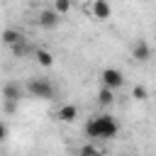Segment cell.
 Masks as SVG:
<instances>
[{"label": "cell", "instance_id": "obj_1", "mask_svg": "<svg viewBox=\"0 0 156 156\" xmlns=\"http://www.w3.org/2000/svg\"><path fill=\"white\" fill-rule=\"evenodd\" d=\"M117 132H119V124L110 115H98L85 122V134L90 139H112L117 136Z\"/></svg>", "mask_w": 156, "mask_h": 156}, {"label": "cell", "instance_id": "obj_2", "mask_svg": "<svg viewBox=\"0 0 156 156\" xmlns=\"http://www.w3.org/2000/svg\"><path fill=\"white\" fill-rule=\"evenodd\" d=\"M27 90H29L34 98H39V100H51L54 93H56L54 83H49L46 78H32V80L27 83Z\"/></svg>", "mask_w": 156, "mask_h": 156}, {"label": "cell", "instance_id": "obj_3", "mask_svg": "<svg viewBox=\"0 0 156 156\" xmlns=\"http://www.w3.org/2000/svg\"><path fill=\"white\" fill-rule=\"evenodd\" d=\"M100 80H102V85H105V88L117 90V88H122L124 76H122V71H117V68H105V71H102V76H100Z\"/></svg>", "mask_w": 156, "mask_h": 156}, {"label": "cell", "instance_id": "obj_4", "mask_svg": "<svg viewBox=\"0 0 156 156\" xmlns=\"http://www.w3.org/2000/svg\"><path fill=\"white\" fill-rule=\"evenodd\" d=\"M58 22H61V15H58L56 10H41L39 17H37V24H39L41 29H56Z\"/></svg>", "mask_w": 156, "mask_h": 156}, {"label": "cell", "instance_id": "obj_5", "mask_svg": "<svg viewBox=\"0 0 156 156\" xmlns=\"http://www.w3.org/2000/svg\"><path fill=\"white\" fill-rule=\"evenodd\" d=\"M22 93H24V88H22L17 80H7V83L2 85V100L20 102V100H22Z\"/></svg>", "mask_w": 156, "mask_h": 156}, {"label": "cell", "instance_id": "obj_6", "mask_svg": "<svg viewBox=\"0 0 156 156\" xmlns=\"http://www.w3.org/2000/svg\"><path fill=\"white\" fill-rule=\"evenodd\" d=\"M56 119H58V122H66V124L76 122V119H78V107H76V105H61L58 112H56Z\"/></svg>", "mask_w": 156, "mask_h": 156}, {"label": "cell", "instance_id": "obj_7", "mask_svg": "<svg viewBox=\"0 0 156 156\" xmlns=\"http://www.w3.org/2000/svg\"><path fill=\"white\" fill-rule=\"evenodd\" d=\"M93 15H95V20H100V22L110 20V15H112L110 2H107V0H95V2H93Z\"/></svg>", "mask_w": 156, "mask_h": 156}, {"label": "cell", "instance_id": "obj_8", "mask_svg": "<svg viewBox=\"0 0 156 156\" xmlns=\"http://www.w3.org/2000/svg\"><path fill=\"white\" fill-rule=\"evenodd\" d=\"M132 56H134L139 63H146V61H149V56H151L149 44H146V41H136V44H134V49H132Z\"/></svg>", "mask_w": 156, "mask_h": 156}, {"label": "cell", "instance_id": "obj_9", "mask_svg": "<svg viewBox=\"0 0 156 156\" xmlns=\"http://www.w3.org/2000/svg\"><path fill=\"white\" fill-rule=\"evenodd\" d=\"M0 39H2V44H7L10 49H12L15 44H20V41H24V37H22V32H20V29H12V27H10V29H5Z\"/></svg>", "mask_w": 156, "mask_h": 156}, {"label": "cell", "instance_id": "obj_10", "mask_svg": "<svg viewBox=\"0 0 156 156\" xmlns=\"http://www.w3.org/2000/svg\"><path fill=\"white\" fill-rule=\"evenodd\" d=\"M98 102H100V105H105V107H107V105H112V102H115V90H110V88H105V85H102V88L98 90Z\"/></svg>", "mask_w": 156, "mask_h": 156}, {"label": "cell", "instance_id": "obj_11", "mask_svg": "<svg viewBox=\"0 0 156 156\" xmlns=\"http://www.w3.org/2000/svg\"><path fill=\"white\" fill-rule=\"evenodd\" d=\"M37 61H39L41 66H46V68H49V66L54 63V54H51V51H46V49H37Z\"/></svg>", "mask_w": 156, "mask_h": 156}, {"label": "cell", "instance_id": "obj_12", "mask_svg": "<svg viewBox=\"0 0 156 156\" xmlns=\"http://www.w3.org/2000/svg\"><path fill=\"white\" fill-rule=\"evenodd\" d=\"M132 98H134V100H139V102H144V100L149 98V93H146V88H144V85H134V88H132Z\"/></svg>", "mask_w": 156, "mask_h": 156}, {"label": "cell", "instance_id": "obj_13", "mask_svg": "<svg viewBox=\"0 0 156 156\" xmlns=\"http://www.w3.org/2000/svg\"><path fill=\"white\" fill-rule=\"evenodd\" d=\"M54 10H56L58 15H66V12L71 10V0H54Z\"/></svg>", "mask_w": 156, "mask_h": 156}, {"label": "cell", "instance_id": "obj_14", "mask_svg": "<svg viewBox=\"0 0 156 156\" xmlns=\"http://www.w3.org/2000/svg\"><path fill=\"white\" fill-rule=\"evenodd\" d=\"M78 156H100V151H98V146H93V144H85V146H80Z\"/></svg>", "mask_w": 156, "mask_h": 156}, {"label": "cell", "instance_id": "obj_15", "mask_svg": "<svg viewBox=\"0 0 156 156\" xmlns=\"http://www.w3.org/2000/svg\"><path fill=\"white\" fill-rule=\"evenodd\" d=\"M27 51H29L27 41H20V44H15V46H12V54H15V56H24Z\"/></svg>", "mask_w": 156, "mask_h": 156}, {"label": "cell", "instance_id": "obj_16", "mask_svg": "<svg viewBox=\"0 0 156 156\" xmlns=\"http://www.w3.org/2000/svg\"><path fill=\"white\" fill-rule=\"evenodd\" d=\"M17 105H20V102H12V100H5V112H7V115H12V112L17 110Z\"/></svg>", "mask_w": 156, "mask_h": 156}, {"label": "cell", "instance_id": "obj_17", "mask_svg": "<svg viewBox=\"0 0 156 156\" xmlns=\"http://www.w3.org/2000/svg\"><path fill=\"white\" fill-rule=\"evenodd\" d=\"M5 139H7V124L0 122V141H5Z\"/></svg>", "mask_w": 156, "mask_h": 156}]
</instances>
